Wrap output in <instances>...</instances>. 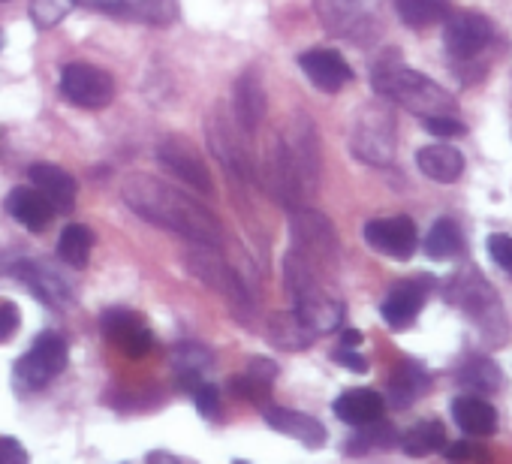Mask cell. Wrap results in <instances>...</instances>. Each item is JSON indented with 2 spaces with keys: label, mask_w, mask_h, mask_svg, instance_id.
Wrapping results in <instances>:
<instances>
[{
  "label": "cell",
  "mask_w": 512,
  "mask_h": 464,
  "mask_svg": "<svg viewBox=\"0 0 512 464\" xmlns=\"http://www.w3.org/2000/svg\"><path fill=\"white\" fill-rule=\"evenodd\" d=\"M157 160L160 166L175 175L178 181H184L187 187H193L196 193H205L211 196L214 193V181H211V172L205 166V160L193 151V145L181 136H166L160 145H157Z\"/></svg>",
  "instance_id": "obj_9"
},
{
  "label": "cell",
  "mask_w": 512,
  "mask_h": 464,
  "mask_svg": "<svg viewBox=\"0 0 512 464\" xmlns=\"http://www.w3.org/2000/svg\"><path fill=\"white\" fill-rule=\"evenodd\" d=\"M232 392L238 395V398H247V401H253V404H263L266 398H269V386L272 383H266V380H256L253 374H241V377H232Z\"/></svg>",
  "instance_id": "obj_36"
},
{
  "label": "cell",
  "mask_w": 512,
  "mask_h": 464,
  "mask_svg": "<svg viewBox=\"0 0 512 464\" xmlns=\"http://www.w3.org/2000/svg\"><path fill=\"white\" fill-rule=\"evenodd\" d=\"M232 103H235V124L247 133H253L266 121L269 112V97L263 82L256 79L253 73H241L235 88H232Z\"/></svg>",
  "instance_id": "obj_20"
},
{
  "label": "cell",
  "mask_w": 512,
  "mask_h": 464,
  "mask_svg": "<svg viewBox=\"0 0 512 464\" xmlns=\"http://www.w3.org/2000/svg\"><path fill=\"white\" fill-rule=\"evenodd\" d=\"M70 7H73V0H34V22L40 28H52L67 16Z\"/></svg>",
  "instance_id": "obj_37"
},
{
  "label": "cell",
  "mask_w": 512,
  "mask_h": 464,
  "mask_svg": "<svg viewBox=\"0 0 512 464\" xmlns=\"http://www.w3.org/2000/svg\"><path fill=\"white\" fill-rule=\"evenodd\" d=\"M61 94L82 109H103L115 97V82L106 70L91 64H67L61 73Z\"/></svg>",
  "instance_id": "obj_8"
},
{
  "label": "cell",
  "mask_w": 512,
  "mask_h": 464,
  "mask_svg": "<svg viewBox=\"0 0 512 464\" xmlns=\"http://www.w3.org/2000/svg\"><path fill=\"white\" fill-rule=\"evenodd\" d=\"M416 163H419L422 175L437 184H452L464 172V157L452 145H425V148H419Z\"/></svg>",
  "instance_id": "obj_25"
},
{
  "label": "cell",
  "mask_w": 512,
  "mask_h": 464,
  "mask_svg": "<svg viewBox=\"0 0 512 464\" xmlns=\"http://www.w3.org/2000/svg\"><path fill=\"white\" fill-rule=\"evenodd\" d=\"M452 416L470 437H491L497 431V410L482 395H458L452 401Z\"/></svg>",
  "instance_id": "obj_23"
},
{
  "label": "cell",
  "mask_w": 512,
  "mask_h": 464,
  "mask_svg": "<svg viewBox=\"0 0 512 464\" xmlns=\"http://www.w3.org/2000/svg\"><path fill=\"white\" fill-rule=\"evenodd\" d=\"M299 67L311 79V85L326 91V94H338L344 85L353 82L350 64L338 52H332V49H311V52H305L299 58Z\"/></svg>",
  "instance_id": "obj_16"
},
{
  "label": "cell",
  "mask_w": 512,
  "mask_h": 464,
  "mask_svg": "<svg viewBox=\"0 0 512 464\" xmlns=\"http://www.w3.org/2000/svg\"><path fill=\"white\" fill-rule=\"evenodd\" d=\"M446 302L458 305L467 314V320L476 326V332L482 335V341L488 347H503V341H506V314H503V305H500L497 293L479 275V269L458 272L452 278V284L446 287Z\"/></svg>",
  "instance_id": "obj_3"
},
{
  "label": "cell",
  "mask_w": 512,
  "mask_h": 464,
  "mask_svg": "<svg viewBox=\"0 0 512 464\" xmlns=\"http://www.w3.org/2000/svg\"><path fill=\"white\" fill-rule=\"evenodd\" d=\"M314 4L326 31L335 37H353L368 28L374 16V0H314Z\"/></svg>",
  "instance_id": "obj_15"
},
{
  "label": "cell",
  "mask_w": 512,
  "mask_h": 464,
  "mask_svg": "<svg viewBox=\"0 0 512 464\" xmlns=\"http://www.w3.org/2000/svg\"><path fill=\"white\" fill-rule=\"evenodd\" d=\"M184 263H187V269H190L193 278H199L208 290H214L229 305V311L238 317V323H250V317H253V296L247 293V287L238 278V272L229 269L211 251V245H199V248L193 245V251L187 254Z\"/></svg>",
  "instance_id": "obj_4"
},
{
  "label": "cell",
  "mask_w": 512,
  "mask_h": 464,
  "mask_svg": "<svg viewBox=\"0 0 512 464\" xmlns=\"http://www.w3.org/2000/svg\"><path fill=\"white\" fill-rule=\"evenodd\" d=\"M19 323H22L19 308H16L13 302H0V341L13 338V335H16V329H19Z\"/></svg>",
  "instance_id": "obj_41"
},
{
  "label": "cell",
  "mask_w": 512,
  "mask_h": 464,
  "mask_svg": "<svg viewBox=\"0 0 512 464\" xmlns=\"http://www.w3.org/2000/svg\"><path fill=\"white\" fill-rule=\"evenodd\" d=\"M428 386H431V380H428V374L422 371V365H416V362H401V365L395 368V374L389 377V386H386L389 404H392L395 410H404V407H410L416 398H422V395L428 392Z\"/></svg>",
  "instance_id": "obj_27"
},
{
  "label": "cell",
  "mask_w": 512,
  "mask_h": 464,
  "mask_svg": "<svg viewBox=\"0 0 512 464\" xmlns=\"http://www.w3.org/2000/svg\"><path fill=\"white\" fill-rule=\"evenodd\" d=\"M31 455L16 437H0V464H25Z\"/></svg>",
  "instance_id": "obj_42"
},
{
  "label": "cell",
  "mask_w": 512,
  "mask_h": 464,
  "mask_svg": "<svg viewBox=\"0 0 512 464\" xmlns=\"http://www.w3.org/2000/svg\"><path fill=\"white\" fill-rule=\"evenodd\" d=\"M359 344H362V332L359 329H347L341 335V347H359Z\"/></svg>",
  "instance_id": "obj_46"
},
{
  "label": "cell",
  "mask_w": 512,
  "mask_h": 464,
  "mask_svg": "<svg viewBox=\"0 0 512 464\" xmlns=\"http://www.w3.org/2000/svg\"><path fill=\"white\" fill-rule=\"evenodd\" d=\"M208 142H211V151L226 163V169L250 178L253 175V166H250V154L244 148V142L238 139L229 115H223L220 109H214V115L208 118Z\"/></svg>",
  "instance_id": "obj_17"
},
{
  "label": "cell",
  "mask_w": 512,
  "mask_h": 464,
  "mask_svg": "<svg viewBox=\"0 0 512 464\" xmlns=\"http://www.w3.org/2000/svg\"><path fill=\"white\" fill-rule=\"evenodd\" d=\"M67 341L55 332H46L34 341V347L16 362L13 380L22 392H34L43 389L46 383H52L64 368H67Z\"/></svg>",
  "instance_id": "obj_7"
},
{
  "label": "cell",
  "mask_w": 512,
  "mask_h": 464,
  "mask_svg": "<svg viewBox=\"0 0 512 464\" xmlns=\"http://www.w3.org/2000/svg\"><path fill=\"white\" fill-rule=\"evenodd\" d=\"M100 326H103L106 338L118 350H124L127 356H133V359L151 353V347H154V335L148 332V326L142 323V317L133 314V311H124V308L106 311L103 320H100Z\"/></svg>",
  "instance_id": "obj_14"
},
{
  "label": "cell",
  "mask_w": 512,
  "mask_h": 464,
  "mask_svg": "<svg viewBox=\"0 0 512 464\" xmlns=\"http://www.w3.org/2000/svg\"><path fill=\"white\" fill-rule=\"evenodd\" d=\"M7 211L25 226V229H31V232H43L46 226H49V220H52V205H49V199L34 187V190H28V187H16L13 193H10V199H7Z\"/></svg>",
  "instance_id": "obj_26"
},
{
  "label": "cell",
  "mask_w": 512,
  "mask_h": 464,
  "mask_svg": "<svg viewBox=\"0 0 512 464\" xmlns=\"http://www.w3.org/2000/svg\"><path fill=\"white\" fill-rule=\"evenodd\" d=\"M335 362H341L344 368H350V371H356V374H365V371H368V359L359 356L356 347H341V350L335 353Z\"/></svg>",
  "instance_id": "obj_43"
},
{
  "label": "cell",
  "mask_w": 512,
  "mask_h": 464,
  "mask_svg": "<svg viewBox=\"0 0 512 464\" xmlns=\"http://www.w3.org/2000/svg\"><path fill=\"white\" fill-rule=\"evenodd\" d=\"M269 338L281 350H308L317 335L296 317V311H290V314H275L269 320Z\"/></svg>",
  "instance_id": "obj_32"
},
{
  "label": "cell",
  "mask_w": 512,
  "mask_h": 464,
  "mask_svg": "<svg viewBox=\"0 0 512 464\" xmlns=\"http://www.w3.org/2000/svg\"><path fill=\"white\" fill-rule=\"evenodd\" d=\"M488 257L512 278V236H503V232L488 236Z\"/></svg>",
  "instance_id": "obj_40"
},
{
  "label": "cell",
  "mask_w": 512,
  "mask_h": 464,
  "mask_svg": "<svg viewBox=\"0 0 512 464\" xmlns=\"http://www.w3.org/2000/svg\"><path fill=\"white\" fill-rule=\"evenodd\" d=\"M73 4L157 28L172 25L178 19V0H73Z\"/></svg>",
  "instance_id": "obj_12"
},
{
  "label": "cell",
  "mask_w": 512,
  "mask_h": 464,
  "mask_svg": "<svg viewBox=\"0 0 512 464\" xmlns=\"http://www.w3.org/2000/svg\"><path fill=\"white\" fill-rule=\"evenodd\" d=\"M446 446V428L437 422V419H428V422H419L413 425L404 437H401V449L410 455V458H425L437 449Z\"/></svg>",
  "instance_id": "obj_33"
},
{
  "label": "cell",
  "mask_w": 512,
  "mask_h": 464,
  "mask_svg": "<svg viewBox=\"0 0 512 464\" xmlns=\"http://www.w3.org/2000/svg\"><path fill=\"white\" fill-rule=\"evenodd\" d=\"M461 251H464V236L458 223L449 217H440L425 236V254L437 263H446V260H455Z\"/></svg>",
  "instance_id": "obj_30"
},
{
  "label": "cell",
  "mask_w": 512,
  "mask_h": 464,
  "mask_svg": "<svg viewBox=\"0 0 512 464\" xmlns=\"http://www.w3.org/2000/svg\"><path fill=\"white\" fill-rule=\"evenodd\" d=\"M458 386L473 392V395H494L503 386V374L491 359H467L458 371Z\"/></svg>",
  "instance_id": "obj_31"
},
{
  "label": "cell",
  "mask_w": 512,
  "mask_h": 464,
  "mask_svg": "<svg viewBox=\"0 0 512 464\" xmlns=\"http://www.w3.org/2000/svg\"><path fill=\"white\" fill-rule=\"evenodd\" d=\"M398 16L410 28H428L449 16V0H398Z\"/></svg>",
  "instance_id": "obj_35"
},
{
  "label": "cell",
  "mask_w": 512,
  "mask_h": 464,
  "mask_svg": "<svg viewBox=\"0 0 512 464\" xmlns=\"http://www.w3.org/2000/svg\"><path fill=\"white\" fill-rule=\"evenodd\" d=\"M353 154L371 166H386L395 157V115L386 103H371L359 112L350 136Z\"/></svg>",
  "instance_id": "obj_6"
},
{
  "label": "cell",
  "mask_w": 512,
  "mask_h": 464,
  "mask_svg": "<svg viewBox=\"0 0 512 464\" xmlns=\"http://www.w3.org/2000/svg\"><path fill=\"white\" fill-rule=\"evenodd\" d=\"M365 242L389 257V260H410L419 248V232H416V223L410 217H380V220H368L365 229H362Z\"/></svg>",
  "instance_id": "obj_10"
},
{
  "label": "cell",
  "mask_w": 512,
  "mask_h": 464,
  "mask_svg": "<svg viewBox=\"0 0 512 464\" xmlns=\"http://www.w3.org/2000/svg\"><path fill=\"white\" fill-rule=\"evenodd\" d=\"M190 398H193V404H196V410H199L202 416L217 419V413H220V392H217L211 383H196V386L190 389Z\"/></svg>",
  "instance_id": "obj_38"
},
{
  "label": "cell",
  "mask_w": 512,
  "mask_h": 464,
  "mask_svg": "<svg viewBox=\"0 0 512 464\" xmlns=\"http://www.w3.org/2000/svg\"><path fill=\"white\" fill-rule=\"evenodd\" d=\"M374 91L386 100L401 103L404 109L428 118V115H449L455 109V100L449 91H443L428 76L392 61H383L374 67Z\"/></svg>",
  "instance_id": "obj_2"
},
{
  "label": "cell",
  "mask_w": 512,
  "mask_h": 464,
  "mask_svg": "<svg viewBox=\"0 0 512 464\" xmlns=\"http://www.w3.org/2000/svg\"><path fill=\"white\" fill-rule=\"evenodd\" d=\"M425 130L431 136H437V139H455V136L467 133V127L458 118H452V115H428L425 118Z\"/></svg>",
  "instance_id": "obj_39"
},
{
  "label": "cell",
  "mask_w": 512,
  "mask_h": 464,
  "mask_svg": "<svg viewBox=\"0 0 512 464\" xmlns=\"http://www.w3.org/2000/svg\"><path fill=\"white\" fill-rule=\"evenodd\" d=\"M263 419H266L269 428H275V431H281V434L299 440V443L308 446V449H323V446H326V437H329V434H326V425H323L320 419L308 416V413H299V410H287V407L269 404V407L263 410Z\"/></svg>",
  "instance_id": "obj_19"
},
{
  "label": "cell",
  "mask_w": 512,
  "mask_h": 464,
  "mask_svg": "<svg viewBox=\"0 0 512 464\" xmlns=\"http://www.w3.org/2000/svg\"><path fill=\"white\" fill-rule=\"evenodd\" d=\"M425 299H428V287L422 281H401L383 299L380 314H383V320H386L389 329L401 332V329H410L413 326V320L419 317Z\"/></svg>",
  "instance_id": "obj_18"
},
{
  "label": "cell",
  "mask_w": 512,
  "mask_h": 464,
  "mask_svg": "<svg viewBox=\"0 0 512 464\" xmlns=\"http://www.w3.org/2000/svg\"><path fill=\"white\" fill-rule=\"evenodd\" d=\"M443 455L446 458H452V461H461V458H476V455H482L473 443H467V440H458V443H452V446H446L443 449Z\"/></svg>",
  "instance_id": "obj_45"
},
{
  "label": "cell",
  "mask_w": 512,
  "mask_h": 464,
  "mask_svg": "<svg viewBox=\"0 0 512 464\" xmlns=\"http://www.w3.org/2000/svg\"><path fill=\"white\" fill-rule=\"evenodd\" d=\"M244 371L253 374L256 380H266V383H272L278 377V365L272 359H250V365Z\"/></svg>",
  "instance_id": "obj_44"
},
{
  "label": "cell",
  "mask_w": 512,
  "mask_h": 464,
  "mask_svg": "<svg viewBox=\"0 0 512 464\" xmlns=\"http://www.w3.org/2000/svg\"><path fill=\"white\" fill-rule=\"evenodd\" d=\"M28 175H31L34 187L49 199L52 211H61V214L73 211L79 187H76V178L67 169H61L55 163H34L28 169Z\"/></svg>",
  "instance_id": "obj_21"
},
{
  "label": "cell",
  "mask_w": 512,
  "mask_h": 464,
  "mask_svg": "<svg viewBox=\"0 0 512 464\" xmlns=\"http://www.w3.org/2000/svg\"><path fill=\"white\" fill-rule=\"evenodd\" d=\"M332 410H335V416L341 422L359 428V425H368V422L380 419L383 410H386V401L374 389H347L341 398H335Z\"/></svg>",
  "instance_id": "obj_24"
},
{
  "label": "cell",
  "mask_w": 512,
  "mask_h": 464,
  "mask_svg": "<svg viewBox=\"0 0 512 464\" xmlns=\"http://www.w3.org/2000/svg\"><path fill=\"white\" fill-rule=\"evenodd\" d=\"M290 154H293V163L299 169V178L305 184V193L311 196L320 184V139H317V130L311 124L308 115H293L290 127L281 133Z\"/></svg>",
  "instance_id": "obj_11"
},
{
  "label": "cell",
  "mask_w": 512,
  "mask_h": 464,
  "mask_svg": "<svg viewBox=\"0 0 512 464\" xmlns=\"http://www.w3.org/2000/svg\"><path fill=\"white\" fill-rule=\"evenodd\" d=\"M121 199L127 208H133L142 220L163 226L169 232H178L193 245H211L217 248L223 239L220 220L214 211H208L199 199L187 196L184 190L151 178V175H133L121 187Z\"/></svg>",
  "instance_id": "obj_1"
},
{
  "label": "cell",
  "mask_w": 512,
  "mask_h": 464,
  "mask_svg": "<svg viewBox=\"0 0 512 464\" xmlns=\"http://www.w3.org/2000/svg\"><path fill=\"white\" fill-rule=\"evenodd\" d=\"M290 242H293V251L305 254L317 266L335 269L338 254H341V242H338V232L326 214L296 205L290 214Z\"/></svg>",
  "instance_id": "obj_5"
},
{
  "label": "cell",
  "mask_w": 512,
  "mask_h": 464,
  "mask_svg": "<svg viewBox=\"0 0 512 464\" xmlns=\"http://www.w3.org/2000/svg\"><path fill=\"white\" fill-rule=\"evenodd\" d=\"M214 365V356L208 347L196 344V341H187V344H178L175 353H172V371L178 377L181 386L193 389L196 383H202V374Z\"/></svg>",
  "instance_id": "obj_29"
},
{
  "label": "cell",
  "mask_w": 512,
  "mask_h": 464,
  "mask_svg": "<svg viewBox=\"0 0 512 464\" xmlns=\"http://www.w3.org/2000/svg\"><path fill=\"white\" fill-rule=\"evenodd\" d=\"M494 37V28L485 16L479 13H458V16H446V31H443V46L452 58L467 61L476 58Z\"/></svg>",
  "instance_id": "obj_13"
},
{
  "label": "cell",
  "mask_w": 512,
  "mask_h": 464,
  "mask_svg": "<svg viewBox=\"0 0 512 464\" xmlns=\"http://www.w3.org/2000/svg\"><path fill=\"white\" fill-rule=\"evenodd\" d=\"M293 311H296V317H299L314 335L335 332V329L344 323V314H347L344 302H341L338 296H332V293H317V296H311V299H302V302L293 305Z\"/></svg>",
  "instance_id": "obj_22"
},
{
  "label": "cell",
  "mask_w": 512,
  "mask_h": 464,
  "mask_svg": "<svg viewBox=\"0 0 512 464\" xmlns=\"http://www.w3.org/2000/svg\"><path fill=\"white\" fill-rule=\"evenodd\" d=\"M19 278L46 302V305H55V308H67L70 305V287L52 272V269H46L43 263H25V266H19Z\"/></svg>",
  "instance_id": "obj_28"
},
{
  "label": "cell",
  "mask_w": 512,
  "mask_h": 464,
  "mask_svg": "<svg viewBox=\"0 0 512 464\" xmlns=\"http://www.w3.org/2000/svg\"><path fill=\"white\" fill-rule=\"evenodd\" d=\"M91 248H94V232L82 223H70L64 232H61V242H58V257L73 266V269H82L88 266L91 260Z\"/></svg>",
  "instance_id": "obj_34"
}]
</instances>
